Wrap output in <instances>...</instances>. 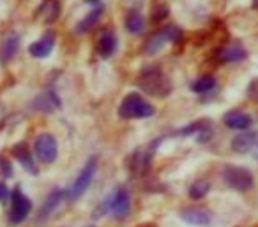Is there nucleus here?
<instances>
[{
    "label": "nucleus",
    "instance_id": "a211bd4d",
    "mask_svg": "<svg viewBox=\"0 0 258 227\" xmlns=\"http://www.w3.org/2000/svg\"><path fill=\"white\" fill-rule=\"evenodd\" d=\"M13 153H15V157L18 159V162L22 164V166L25 167L30 174H37V167H36V164H34V157H32V153H30L29 146H27L25 143L16 145L15 148H13Z\"/></svg>",
    "mask_w": 258,
    "mask_h": 227
},
{
    "label": "nucleus",
    "instance_id": "2eb2a0df",
    "mask_svg": "<svg viewBox=\"0 0 258 227\" xmlns=\"http://www.w3.org/2000/svg\"><path fill=\"white\" fill-rule=\"evenodd\" d=\"M180 218L186 223H191V225H207L211 222V213L204 208H184L180 211Z\"/></svg>",
    "mask_w": 258,
    "mask_h": 227
},
{
    "label": "nucleus",
    "instance_id": "5701e85b",
    "mask_svg": "<svg viewBox=\"0 0 258 227\" xmlns=\"http://www.w3.org/2000/svg\"><path fill=\"white\" fill-rule=\"evenodd\" d=\"M211 190V183L207 180H197L193 181V185L189 187V197L191 199H204Z\"/></svg>",
    "mask_w": 258,
    "mask_h": 227
},
{
    "label": "nucleus",
    "instance_id": "c85d7f7f",
    "mask_svg": "<svg viewBox=\"0 0 258 227\" xmlns=\"http://www.w3.org/2000/svg\"><path fill=\"white\" fill-rule=\"evenodd\" d=\"M87 4H90V6H97L101 2V0H85Z\"/></svg>",
    "mask_w": 258,
    "mask_h": 227
},
{
    "label": "nucleus",
    "instance_id": "ddd939ff",
    "mask_svg": "<svg viewBox=\"0 0 258 227\" xmlns=\"http://www.w3.org/2000/svg\"><path fill=\"white\" fill-rule=\"evenodd\" d=\"M18 51H20V36L13 32L0 44V62L6 65L18 55Z\"/></svg>",
    "mask_w": 258,
    "mask_h": 227
},
{
    "label": "nucleus",
    "instance_id": "412c9836",
    "mask_svg": "<svg viewBox=\"0 0 258 227\" xmlns=\"http://www.w3.org/2000/svg\"><path fill=\"white\" fill-rule=\"evenodd\" d=\"M214 88H216V78L211 74L200 76V78H198L197 81H193V85H191V90H193L195 93H209Z\"/></svg>",
    "mask_w": 258,
    "mask_h": 227
},
{
    "label": "nucleus",
    "instance_id": "393cba45",
    "mask_svg": "<svg viewBox=\"0 0 258 227\" xmlns=\"http://www.w3.org/2000/svg\"><path fill=\"white\" fill-rule=\"evenodd\" d=\"M247 97H249L251 100H254V102H258V78L253 79V81L249 83V88H247Z\"/></svg>",
    "mask_w": 258,
    "mask_h": 227
},
{
    "label": "nucleus",
    "instance_id": "a878e982",
    "mask_svg": "<svg viewBox=\"0 0 258 227\" xmlns=\"http://www.w3.org/2000/svg\"><path fill=\"white\" fill-rule=\"evenodd\" d=\"M166 15H168V8L166 6H158V9H154V13H152V20L159 22V20L166 18Z\"/></svg>",
    "mask_w": 258,
    "mask_h": 227
},
{
    "label": "nucleus",
    "instance_id": "cd10ccee",
    "mask_svg": "<svg viewBox=\"0 0 258 227\" xmlns=\"http://www.w3.org/2000/svg\"><path fill=\"white\" fill-rule=\"evenodd\" d=\"M9 195H11V190L8 188V185L0 181V202H4L6 199L9 197Z\"/></svg>",
    "mask_w": 258,
    "mask_h": 227
},
{
    "label": "nucleus",
    "instance_id": "f257e3e1",
    "mask_svg": "<svg viewBox=\"0 0 258 227\" xmlns=\"http://www.w3.org/2000/svg\"><path fill=\"white\" fill-rule=\"evenodd\" d=\"M156 107L144 99L140 93L131 92L122 99L118 106V117L124 120H138V118H151L154 117Z\"/></svg>",
    "mask_w": 258,
    "mask_h": 227
},
{
    "label": "nucleus",
    "instance_id": "423d86ee",
    "mask_svg": "<svg viewBox=\"0 0 258 227\" xmlns=\"http://www.w3.org/2000/svg\"><path fill=\"white\" fill-rule=\"evenodd\" d=\"M32 211V201L22 192V188L16 187L11 192V211H9V223L11 225H18L29 216Z\"/></svg>",
    "mask_w": 258,
    "mask_h": 227
},
{
    "label": "nucleus",
    "instance_id": "bb28decb",
    "mask_svg": "<svg viewBox=\"0 0 258 227\" xmlns=\"http://www.w3.org/2000/svg\"><path fill=\"white\" fill-rule=\"evenodd\" d=\"M0 169H2V173H4L6 178H9L13 174V166L9 160H6L4 157H0Z\"/></svg>",
    "mask_w": 258,
    "mask_h": 227
},
{
    "label": "nucleus",
    "instance_id": "6e6552de",
    "mask_svg": "<svg viewBox=\"0 0 258 227\" xmlns=\"http://www.w3.org/2000/svg\"><path fill=\"white\" fill-rule=\"evenodd\" d=\"M110 211L117 218H124L131 211V197L125 187H117L110 197Z\"/></svg>",
    "mask_w": 258,
    "mask_h": 227
},
{
    "label": "nucleus",
    "instance_id": "f8f14e48",
    "mask_svg": "<svg viewBox=\"0 0 258 227\" xmlns=\"http://www.w3.org/2000/svg\"><path fill=\"white\" fill-rule=\"evenodd\" d=\"M180 136H197L198 143H205L211 139L212 131H211V124L209 120H200V122H195L191 125H186L179 131Z\"/></svg>",
    "mask_w": 258,
    "mask_h": 227
},
{
    "label": "nucleus",
    "instance_id": "c756f323",
    "mask_svg": "<svg viewBox=\"0 0 258 227\" xmlns=\"http://www.w3.org/2000/svg\"><path fill=\"white\" fill-rule=\"evenodd\" d=\"M90 227H94V225H90Z\"/></svg>",
    "mask_w": 258,
    "mask_h": 227
},
{
    "label": "nucleus",
    "instance_id": "1a4fd4ad",
    "mask_svg": "<svg viewBox=\"0 0 258 227\" xmlns=\"http://www.w3.org/2000/svg\"><path fill=\"white\" fill-rule=\"evenodd\" d=\"M233 152L237 153H249L251 150L258 148V132L254 131H244L237 134L230 143Z\"/></svg>",
    "mask_w": 258,
    "mask_h": 227
},
{
    "label": "nucleus",
    "instance_id": "4468645a",
    "mask_svg": "<svg viewBox=\"0 0 258 227\" xmlns=\"http://www.w3.org/2000/svg\"><path fill=\"white\" fill-rule=\"evenodd\" d=\"M251 117L247 113H242V111H228V113L223 117V124L228 129H233V131H247L251 127Z\"/></svg>",
    "mask_w": 258,
    "mask_h": 227
},
{
    "label": "nucleus",
    "instance_id": "aec40b11",
    "mask_svg": "<svg viewBox=\"0 0 258 227\" xmlns=\"http://www.w3.org/2000/svg\"><path fill=\"white\" fill-rule=\"evenodd\" d=\"M103 13H104V9L101 8V6H99V8L94 9L92 13H89V15H87L85 18H83L82 22H80L78 25H76V32H78V34L89 32V30L92 29V27L96 25V23L101 20V15H103Z\"/></svg>",
    "mask_w": 258,
    "mask_h": 227
},
{
    "label": "nucleus",
    "instance_id": "7ed1b4c3",
    "mask_svg": "<svg viewBox=\"0 0 258 227\" xmlns=\"http://www.w3.org/2000/svg\"><path fill=\"white\" fill-rule=\"evenodd\" d=\"M96 171H97V157L94 155L87 160L85 166H83V169L80 171V174L76 176V180L73 181L71 188L66 192V199L73 202V201H76V199L82 197V195L87 192V188L90 187V183H92L94 176H96Z\"/></svg>",
    "mask_w": 258,
    "mask_h": 227
},
{
    "label": "nucleus",
    "instance_id": "f3484780",
    "mask_svg": "<svg viewBox=\"0 0 258 227\" xmlns=\"http://www.w3.org/2000/svg\"><path fill=\"white\" fill-rule=\"evenodd\" d=\"M32 107H34V109H37V111L50 113V111L58 109V107H60V99H58V95L53 92V90H48V92L41 93V95L34 100Z\"/></svg>",
    "mask_w": 258,
    "mask_h": 227
},
{
    "label": "nucleus",
    "instance_id": "9d476101",
    "mask_svg": "<svg viewBox=\"0 0 258 227\" xmlns=\"http://www.w3.org/2000/svg\"><path fill=\"white\" fill-rule=\"evenodd\" d=\"M55 43H57V37H55L53 32H46L41 39H37L36 43L30 44L29 53L32 55L34 58H46L48 55L53 51Z\"/></svg>",
    "mask_w": 258,
    "mask_h": 227
},
{
    "label": "nucleus",
    "instance_id": "b1692460",
    "mask_svg": "<svg viewBox=\"0 0 258 227\" xmlns=\"http://www.w3.org/2000/svg\"><path fill=\"white\" fill-rule=\"evenodd\" d=\"M41 11H46V18H44V22L51 23L58 18L60 8H58V4L55 2V0H46V2L43 4V8H41Z\"/></svg>",
    "mask_w": 258,
    "mask_h": 227
},
{
    "label": "nucleus",
    "instance_id": "f03ea898",
    "mask_svg": "<svg viewBox=\"0 0 258 227\" xmlns=\"http://www.w3.org/2000/svg\"><path fill=\"white\" fill-rule=\"evenodd\" d=\"M138 85H140L142 90H145L154 97H166L172 92V83L158 67L145 69L138 78Z\"/></svg>",
    "mask_w": 258,
    "mask_h": 227
},
{
    "label": "nucleus",
    "instance_id": "9b49d317",
    "mask_svg": "<svg viewBox=\"0 0 258 227\" xmlns=\"http://www.w3.org/2000/svg\"><path fill=\"white\" fill-rule=\"evenodd\" d=\"M64 197H66L64 190H60V188H53V190L48 194V197L44 199L43 206H41L39 213H37V222H43V220H46L48 216L55 211V208H58V204H60Z\"/></svg>",
    "mask_w": 258,
    "mask_h": 227
},
{
    "label": "nucleus",
    "instance_id": "39448f33",
    "mask_svg": "<svg viewBox=\"0 0 258 227\" xmlns=\"http://www.w3.org/2000/svg\"><path fill=\"white\" fill-rule=\"evenodd\" d=\"M184 37L182 30L175 25H166L165 29L158 30L156 34H152L151 39L145 43V53L147 55H156L161 48H165L166 43H180Z\"/></svg>",
    "mask_w": 258,
    "mask_h": 227
},
{
    "label": "nucleus",
    "instance_id": "dca6fc26",
    "mask_svg": "<svg viewBox=\"0 0 258 227\" xmlns=\"http://www.w3.org/2000/svg\"><path fill=\"white\" fill-rule=\"evenodd\" d=\"M115 50H117V36L113 30H104L97 41V53L101 55V58H110Z\"/></svg>",
    "mask_w": 258,
    "mask_h": 227
},
{
    "label": "nucleus",
    "instance_id": "6ab92c4d",
    "mask_svg": "<svg viewBox=\"0 0 258 227\" xmlns=\"http://www.w3.org/2000/svg\"><path fill=\"white\" fill-rule=\"evenodd\" d=\"M246 57H247V51L244 50V46L240 43H230L221 50L223 62H232V64H237V62H242Z\"/></svg>",
    "mask_w": 258,
    "mask_h": 227
},
{
    "label": "nucleus",
    "instance_id": "4be33fe9",
    "mask_svg": "<svg viewBox=\"0 0 258 227\" xmlns=\"http://www.w3.org/2000/svg\"><path fill=\"white\" fill-rule=\"evenodd\" d=\"M145 27V18L138 11H131L125 18V29L131 34H140Z\"/></svg>",
    "mask_w": 258,
    "mask_h": 227
},
{
    "label": "nucleus",
    "instance_id": "0eeeda50",
    "mask_svg": "<svg viewBox=\"0 0 258 227\" xmlns=\"http://www.w3.org/2000/svg\"><path fill=\"white\" fill-rule=\"evenodd\" d=\"M34 153L43 164H51L58 157V145L57 139L51 134H39L34 141Z\"/></svg>",
    "mask_w": 258,
    "mask_h": 227
},
{
    "label": "nucleus",
    "instance_id": "20e7f679",
    "mask_svg": "<svg viewBox=\"0 0 258 227\" xmlns=\"http://www.w3.org/2000/svg\"><path fill=\"white\" fill-rule=\"evenodd\" d=\"M223 180H225V183L230 188H233L237 192H247L254 185V178L249 173V169H246L242 166H233V164L225 166V169H223Z\"/></svg>",
    "mask_w": 258,
    "mask_h": 227
}]
</instances>
